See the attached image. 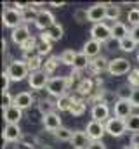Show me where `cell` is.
<instances>
[{
  "mask_svg": "<svg viewBox=\"0 0 139 149\" xmlns=\"http://www.w3.org/2000/svg\"><path fill=\"white\" fill-rule=\"evenodd\" d=\"M49 80L51 78L44 71H35V73H30V76H28V85L33 90H42V88H47Z\"/></svg>",
  "mask_w": 139,
  "mask_h": 149,
  "instance_id": "cell-11",
  "label": "cell"
},
{
  "mask_svg": "<svg viewBox=\"0 0 139 149\" xmlns=\"http://www.w3.org/2000/svg\"><path fill=\"white\" fill-rule=\"evenodd\" d=\"M129 85L132 88H139V70H132L129 73Z\"/></svg>",
  "mask_w": 139,
  "mask_h": 149,
  "instance_id": "cell-41",
  "label": "cell"
},
{
  "mask_svg": "<svg viewBox=\"0 0 139 149\" xmlns=\"http://www.w3.org/2000/svg\"><path fill=\"white\" fill-rule=\"evenodd\" d=\"M35 102V97L30 92H19L14 95V106H18L19 109H28Z\"/></svg>",
  "mask_w": 139,
  "mask_h": 149,
  "instance_id": "cell-18",
  "label": "cell"
},
{
  "mask_svg": "<svg viewBox=\"0 0 139 149\" xmlns=\"http://www.w3.org/2000/svg\"><path fill=\"white\" fill-rule=\"evenodd\" d=\"M87 149H106V146L103 144V141H94V142L89 144V148Z\"/></svg>",
  "mask_w": 139,
  "mask_h": 149,
  "instance_id": "cell-46",
  "label": "cell"
},
{
  "mask_svg": "<svg viewBox=\"0 0 139 149\" xmlns=\"http://www.w3.org/2000/svg\"><path fill=\"white\" fill-rule=\"evenodd\" d=\"M30 37H32V33H30V30H28L26 24H21V26H18L16 30L11 31V40H12L16 45H19V47H21Z\"/></svg>",
  "mask_w": 139,
  "mask_h": 149,
  "instance_id": "cell-16",
  "label": "cell"
},
{
  "mask_svg": "<svg viewBox=\"0 0 139 149\" xmlns=\"http://www.w3.org/2000/svg\"><path fill=\"white\" fill-rule=\"evenodd\" d=\"M2 23H4L5 28L16 30L18 26L23 24V12H19L14 7H5L4 12H2Z\"/></svg>",
  "mask_w": 139,
  "mask_h": 149,
  "instance_id": "cell-3",
  "label": "cell"
},
{
  "mask_svg": "<svg viewBox=\"0 0 139 149\" xmlns=\"http://www.w3.org/2000/svg\"><path fill=\"white\" fill-rule=\"evenodd\" d=\"M131 104H132V108H139V88H134L132 90V95H131Z\"/></svg>",
  "mask_w": 139,
  "mask_h": 149,
  "instance_id": "cell-44",
  "label": "cell"
},
{
  "mask_svg": "<svg viewBox=\"0 0 139 149\" xmlns=\"http://www.w3.org/2000/svg\"><path fill=\"white\" fill-rule=\"evenodd\" d=\"M58 61H59V57H54V56H51V57H49V59L44 63V66H42V71L47 74V76H49V74H52L56 70H58V64H59Z\"/></svg>",
  "mask_w": 139,
  "mask_h": 149,
  "instance_id": "cell-29",
  "label": "cell"
},
{
  "mask_svg": "<svg viewBox=\"0 0 139 149\" xmlns=\"http://www.w3.org/2000/svg\"><path fill=\"white\" fill-rule=\"evenodd\" d=\"M91 66V59L84 54V52H78L77 57H75V63H73V70L75 71H84L85 68Z\"/></svg>",
  "mask_w": 139,
  "mask_h": 149,
  "instance_id": "cell-26",
  "label": "cell"
},
{
  "mask_svg": "<svg viewBox=\"0 0 139 149\" xmlns=\"http://www.w3.org/2000/svg\"><path fill=\"white\" fill-rule=\"evenodd\" d=\"M77 54H78V52H75L73 49H66V50H65V52L59 56V61H61L63 64H66V66H73Z\"/></svg>",
  "mask_w": 139,
  "mask_h": 149,
  "instance_id": "cell-35",
  "label": "cell"
},
{
  "mask_svg": "<svg viewBox=\"0 0 139 149\" xmlns=\"http://www.w3.org/2000/svg\"><path fill=\"white\" fill-rule=\"evenodd\" d=\"M120 14H122V10H120V7L117 3H108V7H106V19L117 23L118 17H120Z\"/></svg>",
  "mask_w": 139,
  "mask_h": 149,
  "instance_id": "cell-31",
  "label": "cell"
},
{
  "mask_svg": "<svg viewBox=\"0 0 139 149\" xmlns=\"http://www.w3.org/2000/svg\"><path fill=\"white\" fill-rule=\"evenodd\" d=\"M101 45L103 43H99V42H96V40H87L85 43H84V54L89 57V59H96L98 56H99V52H101Z\"/></svg>",
  "mask_w": 139,
  "mask_h": 149,
  "instance_id": "cell-21",
  "label": "cell"
},
{
  "mask_svg": "<svg viewBox=\"0 0 139 149\" xmlns=\"http://www.w3.org/2000/svg\"><path fill=\"white\" fill-rule=\"evenodd\" d=\"M138 63H139V52H138Z\"/></svg>",
  "mask_w": 139,
  "mask_h": 149,
  "instance_id": "cell-52",
  "label": "cell"
},
{
  "mask_svg": "<svg viewBox=\"0 0 139 149\" xmlns=\"http://www.w3.org/2000/svg\"><path fill=\"white\" fill-rule=\"evenodd\" d=\"M25 63L30 70V73H35V71H42V66H44V61L38 54H33V56H26L25 57Z\"/></svg>",
  "mask_w": 139,
  "mask_h": 149,
  "instance_id": "cell-24",
  "label": "cell"
},
{
  "mask_svg": "<svg viewBox=\"0 0 139 149\" xmlns=\"http://www.w3.org/2000/svg\"><path fill=\"white\" fill-rule=\"evenodd\" d=\"M5 71L9 74L11 81H21V80H25L26 76H30V70H28L26 63L21 61V59H16V61L9 63V66H7Z\"/></svg>",
  "mask_w": 139,
  "mask_h": 149,
  "instance_id": "cell-1",
  "label": "cell"
},
{
  "mask_svg": "<svg viewBox=\"0 0 139 149\" xmlns=\"http://www.w3.org/2000/svg\"><path fill=\"white\" fill-rule=\"evenodd\" d=\"M56 24V19H54V16H52V12L51 10H38V16H37V19H35V26L38 28V30H44V31H47L51 26H54Z\"/></svg>",
  "mask_w": 139,
  "mask_h": 149,
  "instance_id": "cell-10",
  "label": "cell"
},
{
  "mask_svg": "<svg viewBox=\"0 0 139 149\" xmlns=\"http://www.w3.org/2000/svg\"><path fill=\"white\" fill-rule=\"evenodd\" d=\"M85 134H87V137H89L92 142H94V141H101L103 135L106 134V127H104V123H101V121L91 120V121L87 123V127H85Z\"/></svg>",
  "mask_w": 139,
  "mask_h": 149,
  "instance_id": "cell-7",
  "label": "cell"
},
{
  "mask_svg": "<svg viewBox=\"0 0 139 149\" xmlns=\"http://www.w3.org/2000/svg\"><path fill=\"white\" fill-rule=\"evenodd\" d=\"M124 149H139V148H134V146H131V144H129V146H125Z\"/></svg>",
  "mask_w": 139,
  "mask_h": 149,
  "instance_id": "cell-51",
  "label": "cell"
},
{
  "mask_svg": "<svg viewBox=\"0 0 139 149\" xmlns=\"http://www.w3.org/2000/svg\"><path fill=\"white\" fill-rule=\"evenodd\" d=\"M129 35H131V31H129V28H127L125 23H122V21L113 23V26H111V37H113L115 42H120V40H124Z\"/></svg>",
  "mask_w": 139,
  "mask_h": 149,
  "instance_id": "cell-19",
  "label": "cell"
},
{
  "mask_svg": "<svg viewBox=\"0 0 139 149\" xmlns=\"http://www.w3.org/2000/svg\"><path fill=\"white\" fill-rule=\"evenodd\" d=\"M25 144H28V146H32V148H35V144H37V139L35 137H30V135H23V139H21Z\"/></svg>",
  "mask_w": 139,
  "mask_h": 149,
  "instance_id": "cell-45",
  "label": "cell"
},
{
  "mask_svg": "<svg viewBox=\"0 0 139 149\" xmlns=\"http://www.w3.org/2000/svg\"><path fill=\"white\" fill-rule=\"evenodd\" d=\"M37 45H38V38L32 35V37L21 45V50H23L25 57H26V56H33V52L37 54Z\"/></svg>",
  "mask_w": 139,
  "mask_h": 149,
  "instance_id": "cell-27",
  "label": "cell"
},
{
  "mask_svg": "<svg viewBox=\"0 0 139 149\" xmlns=\"http://www.w3.org/2000/svg\"><path fill=\"white\" fill-rule=\"evenodd\" d=\"M37 16H38V12L35 10L33 3H32V7H30V9H26V10L23 12V23H32V21L37 19Z\"/></svg>",
  "mask_w": 139,
  "mask_h": 149,
  "instance_id": "cell-40",
  "label": "cell"
},
{
  "mask_svg": "<svg viewBox=\"0 0 139 149\" xmlns=\"http://www.w3.org/2000/svg\"><path fill=\"white\" fill-rule=\"evenodd\" d=\"M131 37L134 38V42H136V43H139V26L131 28Z\"/></svg>",
  "mask_w": 139,
  "mask_h": 149,
  "instance_id": "cell-47",
  "label": "cell"
},
{
  "mask_svg": "<svg viewBox=\"0 0 139 149\" xmlns=\"http://www.w3.org/2000/svg\"><path fill=\"white\" fill-rule=\"evenodd\" d=\"M23 139V132L19 128V125H5L4 127V134H2V141L5 142H19Z\"/></svg>",
  "mask_w": 139,
  "mask_h": 149,
  "instance_id": "cell-12",
  "label": "cell"
},
{
  "mask_svg": "<svg viewBox=\"0 0 139 149\" xmlns=\"http://www.w3.org/2000/svg\"><path fill=\"white\" fill-rule=\"evenodd\" d=\"M14 149H35V148L28 146V144H25L23 141H19V142H16V144H14Z\"/></svg>",
  "mask_w": 139,
  "mask_h": 149,
  "instance_id": "cell-49",
  "label": "cell"
},
{
  "mask_svg": "<svg viewBox=\"0 0 139 149\" xmlns=\"http://www.w3.org/2000/svg\"><path fill=\"white\" fill-rule=\"evenodd\" d=\"M68 78L66 76H54V78H51L49 80V83H47V92H49V95H52V97H63V95H66V90H68Z\"/></svg>",
  "mask_w": 139,
  "mask_h": 149,
  "instance_id": "cell-2",
  "label": "cell"
},
{
  "mask_svg": "<svg viewBox=\"0 0 139 149\" xmlns=\"http://www.w3.org/2000/svg\"><path fill=\"white\" fill-rule=\"evenodd\" d=\"M132 87L127 83V85H122V87H118V90H117V99H124V101H129L131 99V95H132Z\"/></svg>",
  "mask_w": 139,
  "mask_h": 149,
  "instance_id": "cell-37",
  "label": "cell"
},
{
  "mask_svg": "<svg viewBox=\"0 0 139 149\" xmlns=\"http://www.w3.org/2000/svg\"><path fill=\"white\" fill-rule=\"evenodd\" d=\"M5 125H19L21 118H23V109H19L18 106H11L7 109H2Z\"/></svg>",
  "mask_w": 139,
  "mask_h": 149,
  "instance_id": "cell-14",
  "label": "cell"
},
{
  "mask_svg": "<svg viewBox=\"0 0 139 149\" xmlns=\"http://www.w3.org/2000/svg\"><path fill=\"white\" fill-rule=\"evenodd\" d=\"M77 90H78L80 95L91 97V95L94 94V80H92V78H82V80L78 81V85H77Z\"/></svg>",
  "mask_w": 139,
  "mask_h": 149,
  "instance_id": "cell-22",
  "label": "cell"
},
{
  "mask_svg": "<svg viewBox=\"0 0 139 149\" xmlns=\"http://www.w3.org/2000/svg\"><path fill=\"white\" fill-rule=\"evenodd\" d=\"M91 116L94 121H101V123H106L110 120V106L106 102H98L92 106V111H91Z\"/></svg>",
  "mask_w": 139,
  "mask_h": 149,
  "instance_id": "cell-13",
  "label": "cell"
},
{
  "mask_svg": "<svg viewBox=\"0 0 139 149\" xmlns=\"http://www.w3.org/2000/svg\"><path fill=\"white\" fill-rule=\"evenodd\" d=\"M73 19L77 21V23H85V21H89V12H87V9H82V7H78V9H75L73 10Z\"/></svg>",
  "mask_w": 139,
  "mask_h": 149,
  "instance_id": "cell-38",
  "label": "cell"
},
{
  "mask_svg": "<svg viewBox=\"0 0 139 149\" xmlns=\"http://www.w3.org/2000/svg\"><path fill=\"white\" fill-rule=\"evenodd\" d=\"M51 5L59 9V7H65V5H66V2H51Z\"/></svg>",
  "mask_w": 139,
  "mask_h": 149,
  "instance_id": "cell-50",
  "label": "cell"
},
{
  "mask_svg": "<svg viewBox=\"0 0 139 149\" xmlns=\"http://www.w3.org/2000/svg\"><path fill=\"white\" fill-rule=\"evenodd\" d=\"M51 50H52V42L45 37V33H42V35H40V38H38L37 54L42 57V56H47V54H51Z\"/></svg>",
  "mask_w": 139,
  "mask_h": 149,
  "instance_id": "cell-23",
  "label": "cell"
},
{
  "mask_svg": "<svg viewBox=\"0 0 139 149\" xmlns=\"http://www.w3.org/2000/svg\"><path fill=\"white\" fill-rule=\"evenodd\" d=\"M73 101H75V97H71V95H63V97H59L58 101H56V109H59V111H68L71 109V106H73Z\"/></svg>",
  "mask_w": 139,
  "mask_h": 149,
  "instance_id": "cell-28",
  "label": "cell"
},
{
  "mask_svg": "<svg viewBox=\"0 0 139 149\" xmlns=\"http://www.w3.org/2000/svg\"><path fill=\"white\" fill-rule=\"evenodd\" d=\"M91 142H92V141L87 137V134H85V132L75 130V132H73V139H71V142H70V144L73 146V149H87Z\"/></svg>",
  "mask_w": 139,
  "mask_h": 149,
  "instance_id": "cell-17",
  "label": "cell"
},
{
  "mask_svg": "<svg viewBox=\"0 0 139 149\" xmlns=\"http://www.w3.org/2000/svg\"><path fill=\"white\" fill-rule=\"evenodd\" d=\"M106 7H108V3H94V5H91V7L87 9V12H89V21L94 23V24L103 23L104 19H106Z\"/></svg>",
  "mask_w": 139,
  "mask_h": 149,
  "instance_id": "cell-9",
  "label": "cell"
},
{
  "mask_svg": "<svg viewBox=\"0 0 139 149\" xmlns=\"http://www.w3.org/2000/svg\"><path fill=\"white\" fill-rule=\"evenodd\" d=\"M54 109H56V102H52L49 99H42L38 102V111L42 113V116H45L49 113H54Z\"/></svg>",
  "mask_w": 139,
  "mask_h": 149,
  "instance_id": "cell-33",
  "label": "cell"
},
{
  "mask_svg": "<svg viewBox=\"0 0 139 149\" xmlns=\"http://www.w3.org/2000/svg\"><path fill=\"white\" fill-rule=\"evenodd\" d=\"M9 85H11V78H9L7 71H4L2 73V94L9 92Z\"/></svg>",
  "mask_w": 139,
  "mask_h": 149,
  "instance_id": "cell-43",
  "label": "cell"
},
{
  "mask_svg": "<svg viewBox=\"0 0 139 149\" xmlns=\"http://www.w3.org/2000/svg\"><path fill=\"white\" fill-rule=\"evenodd\" d=\"M136 45H138V43L134 42V38L131 37V35H129V37H125L124 40H120V42H118V49H120L122 52H129V54H131V52L136 49Z\"/></svg>",
  "mask_w": 139,
  "mask_h": 149,
  "instance_id": "cell-30",
  "label": "cell"
},
{
  "mask_svg": "<svg viewBox=\"0 0 139 149\" xmlns=\"http://www.w3.org/2000/svg\"><path fill=\"white\" fill-rule=\"evenodd\" d=\"M113 114L120 120H127L132 114V104L131 101H124V99H117L113 102Z\"/></svg>",
  "mask_w": 139,
  "mask_h": 149,
  "instance_id": "cell-8",
  "label": "cell"
},
{
  "mask_svg": "<svg viewBox=\"0 0 139 149\" xmlns=\"http://www.w3.org/2000/svg\"><path fill=\"white\" fill-rule=\"evenodd\" d=\"M45 33V37L49 38L51 42H58V40H61L63 38V33H65V28H63V24H59V23H56L54 26H51L47 31H44Z\"/></svg>",
  "mask_w": 139,
  "mask_h": 149,
  "instance_id": "cell-25",
  "label": "cell"
},
{
  "mask_svg": "<svg viewBox=\"0 0 139 149\" xmlns=\"http://www.w3.org/2000/svg\"><path fill=\"white\" fill-rule=\"evenodd\" d=\"M91 71H92V74H101L104 73V71H108V68H110V61L106 59V57H103V56H98L96 59H92L91 61Z\"/></svg>",
  "mask_w": 139,
  "mask_h": 149,
  "instance_id": "cell-20",
  "label": "cell"
},
{
  "mask_svg": "<svg viewBox=\"0 0 139 149\" xmlns=\"http://www.w3.org/2000/svg\"><path fill=\"white\" fill-rule=\"evenodd\" d=\"M91 37L92 40L99 42V43H106L111 40V26H108L106 23H98V24H92L91 28Z\"/></svg>",
  "mask_w": 139,
  "mask_h": 149,
  "instance_id": "cell-5",
  "label": "cell"
},
{
  "mask_svg": "<svg viewBox=\"0 0 139 149\" xmlns=\"http://www.w3.org/2000/svg\"><path fill=\"white\" fill-rule=\"evenodd\" d=\"M42 123H44L45 130H49V132H52V134L63 127V125H61V116H59L56 111L49 113V114H45V116H42Z\"/></svg>",
  "mask_w": 139,
  "mask_h": 149,
  "instance_id": "cell-15",
  "label": "cell"
},
{
  "mask_svg": "<svg viewBox=\"0 0 139 149\" xmlns=\"http://www.w3.org/2000/svg\"><path fill=\"white\" fill-rule=\"evenodd\" d=\"M54 137L58 139V141H61V142H71V139H73V132L66 128V127H61L59 130H56L54 132Z\"/></svg>",
  "mask_w": 139,
  "mask_h": 149,
  "instance_id": "cell-32",
  "label": "cell"
},
{
  "mask_svg": "<svg viewBox=\"0 0 139 149\" xmlns=\"http://www.w3.org/2000/svg\"><path fill=\"white\" fill-rule=\"evenodd\" d=\"M85 101L84 99H75L73 101V106H71V109H70V114H73V116H82L84 113H85Z\"/></svg>",
  "mask_w": 139,
  "mask_h": 149,
  "instance_id": "cell-34",
  "label": "cell"
},
{
  "mask_svg": "<svg viewBox=\"0 0 139 149\" xmlns=\"http://www.w3.org/2000/svg\"><path fill=\"white\" fill-rule=\"evenodd\" d=\"M11 106H14V97H12L9 92L2 94V109H7V108H11Z\"/></svg>",
  "mask_w": 139,
  "mask_h": 149,
  "instance_id": "cell-42",
  "label": "cell"
},
{
  "mask_svg": "<svg viewBox=\"0 0 139 149\" xmlns=\"http://www.w3.org/2000/svg\"><path fill=\"white\" fill-rule=\"evenodd\" d=\"M125 125H127V130H129V132H132V134L139 132V114L138 113H132V114L125 120Z\"/></svg>",
  "mask_w": 139,
  "mask_h": 149,
  "instance_id": "cell-36",
  "label": "cell"
},
{
  "mask_svg": "<svg viewBox=\"0 0 139 149\" xmlns=\"http://www.w3.org/2000/svg\"><path fill=\"white\" fill-rule=\"evenodd\" d=\"M127 21H129V24L132 28L134 26H139V9L138 7H134V9H131L127 12Z\"/></svg>",
  "mask_w": 139,
  "mask_h": 149,
  "instance_id": "cell-39",
  "label": "cell"
},
{
  "mask_svg": "<svg viewBox=\"0 0 139 149\" xmlns=\"http://www.w3.org/2000/svg\"><path fill=\"white\" fill-rule=\"evenodd\" d=\"M131 146L139 148V132H136V134H132V135H131Z\"/></svg>",
  "mask_w": 139,
  "mask_h": 149,
  "instance_id": "cell-48",
  "label": "cell"
},
{
  "mask_svg": "<svg viewBox=\"0 0 139 149\" xmlns=\"http://www.w3.org/2000/svg\"><path fill=\"white\" fill-rule=\"evenodd\" d=\"M132 71L131 68V63L129 59L125 57H115L110 61V68H108V73L113 74V76H122V74H127Z\"/></svg>",
  "mask_w": 139,
  "mask_h": 149,
  "instance_id": "cell-4",
  "label": "cell"
},
{
  "mask_svg": "<svg viewBox=\"0 0 139 149\" xmlns=\"http://www.w3.org/2000/svg\"><path fill=\"white\" fill-rule=\"evenodd\" d=\"M104 127H106V134H110L111 137H122V135L127 132L125 120H120V118H117V116L110 118V120L104 123Z\"/></svg>",
  "mask_w": 139,
  "mask_h": 149,
  "instance_id": "cell-6",
  "label": "cell"
}]
</instances>
